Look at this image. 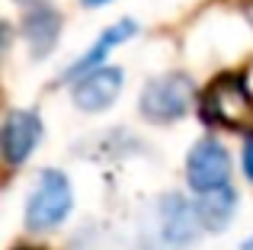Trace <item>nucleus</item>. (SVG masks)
<instances>
[{"label": "nucleus", "mask_w": 253, "mask_h": 250, "mask_svg": "<svg viewBox=\"0 0 253 250\" xmlns=\"http://www.w3.org/2000/svg\"><path fill=\"white\" fill-rule=\"evenodd\" d=\"M202 119L218 128L253 138V93L241 74H221L205 87Z\"/></svg>", "instance_id": "obj_1"}, {"label": "nucleus", "mask_w": 253, "mask_h": 250, "mask_svg": "<svg viewBox=\"0 0 253 250\" xmlns=\"http://www.w3.org/2000/svg\"><path fill=\"white\" fill-rule=\"evenodd\" d=\"M74 206V193L71 183L61 170H42L26 202V228L29 231H55L64 225Z\"/></svg>", "instance_id": "obj_2"}, {"label": "nucleus", "mask_w": 253, "mask_h": 250, "mask_svg": "<svg viewBox=\"0 0 253 250\" xmlns=\"http://www.w3.org/2000/svg\"><path fill=\"white\" fill-rule=\"evenodd\" d=\"M196 87L186 74H161L141 90V116L151 122H176L189 113Z\"/></svg>", "instance_id": "obj_3"}, {"label": "nucleus", "mask_w": 253, "mask_h": 250, "mask_svg": "<svg viewBox=\"0 0 253 250\" xmlns=\"http://www.w3.org/2000/svg\"><path fill=\"white\" fill-rule=\"evenodd\" d=\"M186 180L196 193L215 186H228L231 183V154L224 151L221 141L215 138H202L186 157Z\"/></svg>", "instance_id": "obj_4"}, {"label": "nucleus", "mask_w": 253, "mask_h": 250, "mask_svg": "<svg viewBox=\"0 0 253 250\" xmlns=\"http://www.w3.org/2000/svg\"><path fill=\"white\" fill-rule=\"evenodd\" d=\"M157 215H161L157 218V234H161V244H167V250L189 247L196 241L199 228H202V221L196 215V206L189 199H183L179 193L164 196L161 206H157Z\"/></svg>", "instance_id": "obj_5"}, {"label": "nucleus", "mask_w": 253, "mask_h": 250, "mask_svg": "<svg viewBox=\"0 0 253 250\" xmlns=\"http://www.w3.org/2000/svg\"><path fill=\"white\" fill-rule=\"evenodd\" d=\"M42 141V119L32 109H13L3 122V131H0V151H3L6 164L10 167H19L32 157V151Z\"/></svg>", "instance_id": "obj_6"}, {"label": "nucleus", "mask_w": 253, "mask_h": 250, "mask_svg": "<svg viewBox=\"0 0 253 250\" xmlns=\"http://www.w3.org/2000/svg\"><path fill=\"white\" fill-rule=\"evenodd\" d=\"M122 93V71L119 68H93L74 83V106L84 113H103Z\"/></svg>", "instance_id": "obj_7"}, {"label": "nucleus", "mask_w": 253, "mask_h": 250, "mask_svg": "<svg viewBox=\"0 0 253 250\" xmlns=\"http://www.w3.org/2000/svg\"><path fill=\"white\" fill-rule=\"evenodd\" d=\"M135 32H138V23H135V19H119V23L106 26V29L96 36V42H93L90 48H86L84 55L77 58V61L71 64L68 71H64V81H77V77H84V74H86V71L103 68L106 58L112 55V48H119L122 42H128Z\"/></svg>", "instance_id": "obj_8"}, {"label": "nucleus", "mask_w": 253, "mask_h": 250, "mask_svg": "<svg viewBox=\"0 0 253 250\" xmlns=\"http://www.w3.org/2000/svg\"><path fill=\"white\" fill-rule=\"evenodd\" d=\"M23 36H26V45H29L32 58L51 55V48L61 39V13L48 3H36L23 19Z\"/></svg>", "instance_id": "obj_9"}, {"label": "nucleus", "mask_w": 253, "mask_h": 250, "mask_svg": "<svg viewBox=\"0 0 253 250\" xmlns=\"http://www.w3.org/2000/svg\"><path fill=\"white\" fill-rule=\"evenodd\" d=\"M234 208H237V193L231 186L205 189L196 199V215L205 231H224L231 225V218H234Z\"/></svg>", "instance_id": "obj_10"}, {"label": "nucleus", "mask_w": 253, "mask_h": 250, "mask_svg": "<svg viewBox=\"0 0 253 250\" xmlns=\"http://www.w3.org/2000/svg\"><path fill=\"white\" fill-rule=\"evenodd\" d=\"M244 173H247V180L253 183V138L247 141V148H244Z\"/></svg>", "instance_id": "obj_11"}, {"label": "nucleus", "mask_w": 253, "mask_h": 250, "mask_svg": "<svg viewBox=\"0 0 253 250\" xmlns=\"http://www.w3.org/2000/svg\"><path fill=\"white\" fill-rule=\"evenodd\" d=\"M81 3H84V6H90V10H93V6H106V3H112V0H81Z\"/></svg>", "instance_id": "obj_12"}, {"label": "nucleus", "mask_w": 253, "mask_h": 250, "mask_svg": "<svg viewBox=\"0 0 253 250\" xmlns=\"http://www.w3.org/2000/svg\"><path fill=\"white\" fill-rule=\"evenodd\" d=\"M244 250H253V238H250V241H247V244H244Z\"/></svg>", "instance_id": "obj_13"}, {"label": "nucleus", "mask_w": 253, "mask_h": 250, "mask_svg": "<svg viewBox=\"0 0 253 250\" xmlns=\"http://www.w3.org/2000/svg\"><path fill=\"white\" fill-rule=\"evenodd\" d=\"M16 3H36V0H16Z\"/></svg>", "instance_id": "obj_14"}, {"label": "nucleus", "mask_w": 253, "mask_h": 250, "mask_svg": "<svg viewBox=\"0 0 253 250\" xmlns=\"http://www.w3.org/2000/svg\"><path fill=\"white\" fill-rule=\"evenodd\" d=\"M16 250H39V247H16Z\"/></svg>", "instance_id": "obj_15"}]
</instances>
